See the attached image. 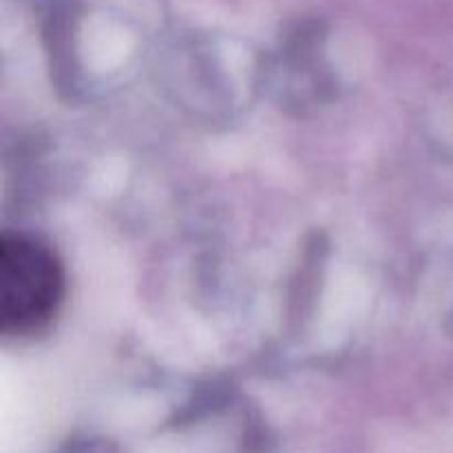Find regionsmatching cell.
I'll return each instance as SVG.
<instances>
[{"mask_svg":"<svg viewBox=\"0 0 453 453\" xmlns=\"http://www.w3.org/2000/svg\"><path fill=\"white\" fill-rule=\"evenodd\" d=\"M65 295V273L56 252L25 233L0 239V332L29 336L56 317Z\"/></svg>","mask_w":453,"mask_h":453,"instance_id":"cell-1","label":"cell"}]
</instances>
